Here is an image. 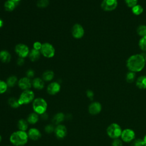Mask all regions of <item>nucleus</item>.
I'll return each mask as SVG.
<instances>
[{
  "label": "nucleus",
  "mask_w": 146,
  "mask_h": 146,
  "mask_svg": "<svg viewBox=\"0 0 146 146\" xmlns=\"http://www.w3.org/2000/svg\"><path fill=\"white\" fill-rule=\"evenodd\" d=\"M17 82V78L15 76L13 75V76H10L7 78L6 80V83L7 84V86L10 87H12L15 85Z\"/></svg>",
  "instance_id": "obj_26"
},
{
  "label": "nucleus",
  "mask_w": 146,
  "mask_h": 146,
  "mask_svg": "<svg viewBox=\"0 0 146 146\" xmlns=\"http://www.w3.org/2000/svg\"><path fill=\"white\" fill-rule=\"evenodd\" d=\"M102 110V105L100 103L95 102L92 103L88 107V111L91 115H97Z\"/></svg>",
  "instance_id": "obj_13"
},
{
  "label": "nucleus",
  "mask_w": 146,
  "mask_h": 146,
  "mask_svg": "<svg viewBox=\"0 0 146 146\" xmlns=\"http://www.w3.org/2000/svg\"><path fill=\"white\" fill-rule=\"evenodd\" d=\"M54 76V72L51 70H47L44 72L42 75L43 79L45 81H50L51 80Z\"/></svg>",
  "instance_id": "obj_24"
},
{
  "label": "nucleus",
  "mask_w": 146,
  "mask_h": 146,
  "mask_svg": "<svg viewBox=\"0 0 146 146\" xmlns=\"http://www.w3.org/2000/svg\"><path fill=\"white\" fill-rule=\"evenodd\" d=\"M28 134L23 131H17L14 132L10 136V142L16 146H23L28 141Z\"/></svg>",
  "instance_id": "obj_2"
},
{
  "label": "nucleus",
  "mask_w": 146,
  "mask_h": 146,
  "mask_svg": "<svg viewBox=\"0 0 146 146\" xmlns=\"http://www.w3.org/2000/svg\"><path fill=\"white\" fill-rule=\"evenodd\" d=\"M24 63V59L23 58H21V57H19L18 60H17V64L19 65V66H22L23 65Z\"/></svg>",
  "instance_id": "obj_40"
},
{
  "label": "nucleus",
  "mask_w": 146,
  "mask_h": 146,
  "mask_svg": "<svg viewBox=\"0 0 146 146\" xmlns=\"http://www.w3.org/2000/svg\"><path fill=\"white\" fill-rule=\"evenodd\" d=\"M137 34L141 38L146 36V26L144 25H139L136 29Z\"/></svg>",
  "instance_id": "obj_25"
},
{
  "label": "nucleus",
  "mask_w": 146,
  "mask_h": 146,
  "mask_svg": "<svg viewBox=\"0 0 146 146\" xmlns=\"http://www.w3.org/2000/svg\"><path fill=\"white\" fill-rule=\"evenodd\" d=\"M48 5V0H39L37 2V6L40 8L46 7Z\"/></svg>",
  "instance_id": "obj_32"
},
{
  "label": "nucleus",
  "mask_w": 146,
  "mask_h": 146,
  "mask_svg": "<svg viewBox=\"0 0 146 146\" xmlns=\"http://www.w3.org/2000/svg\"><path fill=\"white\" fill-rule=\"evenodd\" d=\"M40 51L44 57L48 58L53 57L55 54V49L53 46L49 43L42 44Z\"/></svg>",
  "instance_id": "obj_6"
},
{
  "label": "nucleus",
  "mask_w": 146,
  "mask_h": 146,
  "mask_svg": "<svg viewBox=\"0 0 146 146\" xmlns=\"http://www.w3.org/2000/svg\"><path fill=\"white\" fill-rule=\"evenodd\" d=\"M143 145H144L143 140V139H137L134 140L131 144V146H143Z\"/></svg>",
  "instance_id": "obj_34"
},
{
  "label": "nucleus",
  "mask_w": 146,
  "mask_h": 146,
  "mask_svg": "<svg viewBox=\"0 0 146 146\" xmlns=\"http://www.w3.org/2000/svg\"><path fill=\"white\" fill-rule=\"evenodd\" d=\"M112 146H123L122 141L118 138L115 139L112 143Z\"/></svg>",
  "instance_id": "obj_35"
},
{
  "label": "nucleus",
  "mask_w": 146,
  "mask_h": 146,
  "mask_svg": "<svg viewBox=\"0 0 146 146\" xmlns=\"http://www.w3.org/2000/svg\"><path fill=\"white\" fill-rule=\"evenodd\" d=\"M64 119V115L63 113L59 112L56 113L53 119H52V122L55 124H59L60 123L63 121Z\"/></svg>",
  "instance_id": "obj_20"
},
{
  "label": "nucleus",
  "mask_w": 146,
  "mask_h": 146,
  "mask_svg": "<svg viewBox=\"0 0 146 146\" xmlns=\"http://www.w3.org/2000/svg\"><path fill=\"white\" fill-rule=\"evenodd\" d=\"M124 1L127 6L131 8L136 5L137 2V0H124Z\"/></svg>",
  "instance_id": "obj_33"
},
{
  "label": "nucleus",
  "mask_w": 146,
  "mask_h": 146,
  "mask_svg": "<svg viewBox=\"0 0 146 146\" xmlns=\"http://www.w3.org/2000/svg\"><path fill=\"white\" fill-rule=\"evenodd\" d=\"M122 129L120 126L117 123L111 124L107 129V133L108 136L113 139H117L121 136Z\"/></svg>",
  "instance_id": "obj_4"
},
{
  "label": "nucleus",
  "mask_w": 146,
  "mask_h": 146,
  "mask_svg": "<svg viewBox=\"0 0 146 146\" xmlns=\"http://www.w3.org/2000/svg\"><path fill=\"white\" fill-rule=\"evenodd\" d=\"M42 44H41L40 42H35L33 44V48L35 50H37L39 51L40 50L41 47H42Z\"/></svg>",
  "instance_id": "obj_37"
},
{
  "label": "nucleus",
  "mask_w": 146,
  "mask_h": 146,
  "mask_svg": "<svg viewBox=\"0 0 146 146\" xmlns=\"http://www.w3.org/2000/svg\"><path fill=\"white\" fill-rule=\"evenodd\" d=\"M60 90V86L57 82H52L48 84L47 88V92L50 95H55L59 92Z\"/></svg>",
  "instance_id": "obj_14"
},
{
  "label": "nucleus",
  "mask_w": 146,
  "mask_h": 146,
  "mask_svg": "<svg viewBox=\"0 0 146 146\" xmlns=\"http://www.w3.org/2000/svg\"><path fill=\"white\" fill-rule=\"evenodd\" d=\"M28 136L31 139L33 140H37L41 137V133L40 131L35 128H30L28 132Z\"/></svg>",
  "instance_id": "obj_15"
},
{
  "label": "nucleus",
  "mask_w": 146,
  "mask_h": 146,
  "mask_svg": "<svg viewBox=\"0 0 146 146\" xmlns=\"http://www.w3.org/2000/svg\"><path fill=\"white\" fill-rule=\"evenodd\" d=\"M145 64V58L141 54H135L129 57L126 66L130 71L136 72L141 71Z\"/></svg>",
  "instance_id": "obj_1"
},
{
  "label": "nucleus",
  "mask_w": 146,
  "mask_h": 146,
  "mask_svg": "<svg viewBox=\"0 0 146 146\" xmlns=\"http://www.w3.org/2000/svg\"><path fill=\"white\" fill-rule=\"evenodd\" d=\"M34 71L33 70L30 69V70H27V71L26 72L27 77L29 78L33 77L34 76Z\"/></svg>",
  "instance_id": "obj_39"
},
{
  "label": "nucleus",
  "mask_w": 146,
  "mask_h": 146,
  "mask_svg": "<svg viewBox=\"0 0 146 146\" xmlns=\"http://www.w3.org/2000/svg\"><path fill=\"white\" fill-rule=\"evenodd\" d=\"M139 46L142 51L146 52V36L142 37L140 39L139 42Z\"/></svg>",
  "instance_id": "obj_30"
},
{
  "label": "nucleus",
  "mask_w": 146,
  "mask_h": 146,
  "mask_svg": "<svg viewBox=\"0 0 146 146\" xmlns=\"http://www.w3.org/2000/svg\"><path fill=\"white\" fill-rule=\"evenodd\" d=\"M41 116H42V118H43V119H46L48 117V116L46 113H44L42 114Z\"/></svg>",
  "instance_id": "obj_41"
},
{
  "label": "nucleus",
  "mask_w": 146,
  "mask_h": 146,
  "mask_svg": "<svg viewBox=\"0 0 146 146\" xmlns=\"http://www.w3.org/2000/svg\"><path fill=\"white\" fill-rule=\"evenodd\" d=\"M47 108L46 101L41 98L35 99L33 102V108L35 113L42 115L45 113Z\"/></svg>",
  "instance_id": "obj_3"
},
{
  "label": "nucleus",
  "mask_w": 146,
  "mask_h": 146,
  "mask_svg": "<svg viewBox=\"0 0 146 146\" xmlns=\"http://www.w3.org/2000/svg\"><path fill=\"white\" fill-rule=\"evenodd\" d=\"M136 85L140 89H145L146 88V76L142 75L138 77L136 82Z\"/></svg>",
  "instance_id": "obj_16"
},
{
  "label": "nucleus",
  "mask_w": 146,
  "mask_h": 146,
  "mask_svg": "<svg viewBox=\"0 0 146 146\" xmlns=\"http://www.w3.org/2000/svg\"><path fill=\"white\" fill-rule=\"evenodd\" d=\"M72 36L76 39L82 38L84 34V30L83 27L80 24H75L71 30Z\"/></svg>",
  "instance_id": "obj_10"
},
{
  "label": "nucleus",
  "mask_w": 146,
  "mask_h": 146,
  "mask_svg": "<svg viewBox=\"0 0 146 146\" xmlns=\"http://www.w3.org/2000/svg\"><path fill=\"white\" fill-rule=\"evenodd\" d=\"M28 122L25 120L21 119L18 122V128L19 130L25 131L28 128Z\"/></svg>",
  "instance_id": "obj_23"
},
{
  "label": "nucleus",
  "mask_w": 146,
  "mask_h": 146,
  "mask_svg": "<svg viewBox=\"0 0 146 146\" xmlns=\"http://www.w3.org/2000/svg\"><path fill=\"white\" fill-rule=\"evenodd\" d=\"M3 26V21L0 18V28Z\"/></svg>",
  "instance_id": "obj_43"
},
{
  "label": "nucleus",
  "mask_w": 146,
  "mask_h": 146,
  "mask_svg": "<svg viewBox=\"0 0 146 146\" xmlns=\"http://www.w3.org/2000/svg\"><path fill=\"white\" fill-rule=\"evenodd\" d=\"M29 56L30 59L32 62H35L40 57V51L39 50H35L34 48L32 49L29 52Z\"/></svg>",
  "instance_id": "obj_19"
},
{
  "label": "nucleus",
  "mask_w": 146,
  "mask_h": 146,
  "mask_svg": "<svg viewBox=\"0 0 146 146\" xmlns=\"http://www.w3.org/2000/svg\"><path fill=\"white\" fill-rule=\"evenodd\" d=\"M54 129H54L53 125H52L51 124L46 125L45 127V128H44V130H45L46 132H47V133H51L54 131Z\"/></svg>",
  "instance_id": "obj_36"
},
{
  "label": "nucleus",
  "mask_w": 146,
  "mask_h": 146,
  "mask_svg": "<svg viewBox=\"0 0 146 146\" xmlns=\"http://www.w3.org/2000/svg\"><path fill=\"white\" fill-rule=\"evenodd\" d=\"M117 6V0H103L101 3L102 9L106 11L114 10Z\"/></svg>",
  "instance_id": "obj_7"
},
{
  "label": "nucleus",
  "mask_w": 146,
  "mask_h": 146,
  "mask_svg": "<svg viewBox=\"0 0 146 146\" xmlns=\"http://www.w3.org/2000/svg\"><path fill=\"white\" fill-rule=\"evenodd\" d=\"M12 1H14V2H19V1H21V0H12Z\"/></svg>",
  "instance_id": "obj_44"
},
{
  "label": "nucleus",
  "mask_w": 146,
  "mask_h": 146,
  "mask_svg": "<svg viewBox=\"0 0 146 146\" xmlns=\"http://www.w3.org/2000/svg\"><path fill=\"white\" fill-rule=\"evenodd\" d=\"M34 94L33 91L30 90H25L21 94L18 99V102L20 106L22 104H26L34 100Z\"/></svg>",
  "instance_id": "obj_5"
},
{
  "label": "nucleus",
  "mask_w": 146,
  "mask_h": 146,
  "mask_svg": "<svg viewBox=\"0 0 146 146\" xmlns=\"http://www.w3.org/2000/svg\"><path fill=\"white\" fill-rule=\"evenodd\" d=\"M135 137V132L129 128H127L122 131L121 137L123 141L124 142H130L132 141Z\"/></svg>",
  "instance_id": "obj_9"
},
{
  "label": "nucleus",
  "mask_w": 146,
  "mask_h": 146,
  "mask_svg": "<svg viewBox=\"0 0 146 146\" xmlns=\"http://www.w3.org/2000/svg\"><path fill=\"white\" fill-rule=\"evenodd\" d=\"M136 78V74L134 72H132V71H129L127 75H126V77H125V79L126 81L128 83H132L133 82Z\"/></svg>",
  "instance_id": "obj_28"
},
{
  "label": "nucleus",
  "mask_w": 146,
  "mask_h": 146,
  "mask_svg": "<svg viewBox=\"0 0 146 146\" xmlns=\"http://www.w3.org/2000/svg\"><path fill=\"white\" fill-rule=\"evenodd\" d=\"M132 13L136 15L141 14L143 12V8L140 5H136L132 8Z\"/></svg>",
  "instance_id": "obj_27"
},
{
  "label": "nucleus",
  "mask_w": 146,
  "mask_h": 146,
  "mask_svg": "<svg viewBox=\"0 0 146 146\" xmlns=\"http://www.w3.org/2000/svg\"><path fill=\"white\" fill-rule=\"evenodd\" d=\"M145 62H146V56H145Z\"/></svg>",
  "instance_id": "obj_46"
},
{
  "label": "nucleus",
  "mask_w": 146,
  "mask_h": 146,
  "mask_svg": "<svg viewBox=\"0 0 146 146\" xmlns=\"http://www.w3.org/2000/svg\"><path fill=\"white\" fill-rule=\"evenodd\" d=\"M1 140H2V137H1V135H0V142L1 141Z\"/></svg>",
  "instance_id": "obj_45"
},
{
  "label": "nucleus",
  "mask_w": 146,
  "mask_h": 146,
  "mask_svg": "<svg viewBox=\"0 0 146 146\" xmlns=\"http://www.w3.org/2000/svg\"><path fill=\"white\" fill-rule=\"evenodd\" d=\"M55 134L58 138L63 139L67 135V129L64 125L58 124L54 129Z\"/></svg>",
  "instance_id": "obj_11"
},
{
  "label": "nucleus",
  "mask_w": 146,
  "mask_h": 146,
  "mask_svg": "<svg viewBox=\"0 0 146 146\" xmlns=\"http://www.w3.org/2000/svg\"><path fill=\"white\" fill-rule=\"evenodd\" d=\"M7 87L6 82L0 80V94L5 92L7 89Z\"/></svg>",
  "instance_id": "obj_31"
},
{
  "label": "nucleus",
  "mask_w": 146,
  "mask_h": 146,
  "mask_svg": "<svg viewBox=\"0 0 146 146\" xmlns=\"http://www.w3.org/2000/svg\"><path fill=\"white\" fill-rule=\"evenodd\" d=\"M4 7L6 11H11L15 7V2L12 0H7L5 2Z\"/></svg>",
  "instance_id": "obj_22"
},
{
  "label": "nucleus",
  "mask_w": 146,
  "mask_h": 146,
  "mask_svg": "<svg viewBox=\"0 0 146 146\" xmlns=\"http://www.w3.org/2000/svg\"><path fill=\"white\" fill-rule=\"evenodd\" d=\"M8 103L13 108H18L20 105L18 102V99L15 98H10L8 100Z\"/></svg>",
  "instance_id": "obj_29"
},
{
  "label": "nucleus",
  "mask_w": 146,
  "mask_h": 146,
  "mask_svg": "<svg viewBox=\"0 0 146 146\" xmlns=\"http://www.w3.org/2000/svg\"><path fill=\"white\" fill-rule=\"evenodd\" d=\"M38 120H39V117H38V114L35 112H33V113H30L28 116L27 119V121L30 124H34L38 122Z\"/></svg>",
  "instance_id": "obj_21"
},
{
  "label": "nucleus",
  "mask_w": 146,
  "mask_h": 146,
  "mask_svg": "<svg viewBox=\"0 0 146 146\" xmlns=\"http://www.w3.org/2000/svg\"><path fill=\"white\" fill-rule=\"evenodd\" d=\"M32 83L30 79L27 77H23L20 79L18 81V86L22 90H27L31 88Z\"/></svg>",
  "instance_id": "obj_12"
},
{
  "label": "nucleus",
  "mask_w": 146,
  "mask_h": 146,
  "mask_svg": "<svg viewBox=\"0 0 146 146\" xmlns=\"http://www.w3.org/2000/svg\"><path fill=\"white\" fill-rule=\"evenodd\" d=\"M86 95H87V96L90 99V100H92L93 99V98H94V92L91 91V90H87V92H86Z\"/></svg>",
  "instance_id": "obj_38"
},
{
  "label": "nucleus",
  "mask_w": 146,
  "mask_h": 146,
  "mask_svg": "<svg viewBox=\"0 0 146 146\" xmlns=\"http://www.w3.org/2000/svg\"><path fill=\"white\" fill-rule=\"evenodd\" d=\"M15 51L19 57L23 58L29 55L30 52L29 47L26 44H24L23 43L18 44L15 46Z\"/></svg>",
  "instance_id": "obj_8"
},
{
  "label": "nucleus",
  "mask_w": 146,
  "mask_h": 146,
  "mask_svg": "<svg viewBox=\"0 0 146 146\" xmlns=\"http://www.w3.org/2000/svg\"><path fill=\"white\" fill-rule=\"evenodd\" d=\"M32 85L36 89L41 90L44 87V82L43 79L39 78H36L33 80Z\"/></svg>",
  "instance_id": "obj_18"
},
{
  "label": "nucleus",
  "mask_w": 146,
  "mask_h": 146,
  "mask_svg": "<svg viewBox=\"0 0 146 146\" xmlns=\"http://www.w3.org/2000/svg\"><path fill=\"white\" fill-rule=\"evenodd\" d=\"M11 59V55L10 53L6 51L2 50L0 51V60L3 63H8Z\"/></svg>",
  "instance_id": "obj_17"
},
{
  "label": "nucleus",
  "mask_w": 146,
  "mask_h": 146,
  "mask_svg": "<svg viewBox=\"0 0 146 146\" xmlns=\"http://www.w3.org/2000/svg\"><path fill=\"white\" fill-rule=\"evenodd\" d=\"M143 143H144V145L146 146V135H145V136L143 139Z\"/></svg>",
  "instance_id": "obj_42"
}]
</instances>
